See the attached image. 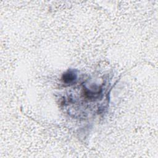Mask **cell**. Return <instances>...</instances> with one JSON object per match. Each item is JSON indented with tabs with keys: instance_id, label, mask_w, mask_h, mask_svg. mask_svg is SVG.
Returning <instances> with one entry per match:
<instances>
[{
	"instance_id": "obj_1",
	"label": "cell",
	"mask_w": 158,
	"mask_h": 158,
	"mask_svg": "<svg viewBox=\"0 0 158 158\" xmlns=\"http://www.w3.org/2000/svg\"><path fill=\"white\" fill-rule=\"evenodd\" d=\"M76 75L72 71H68L65 73H64L62 77L64 82L69 83L72 82L73 80L76 79Z\"/></svg>"
}]
</instances>
